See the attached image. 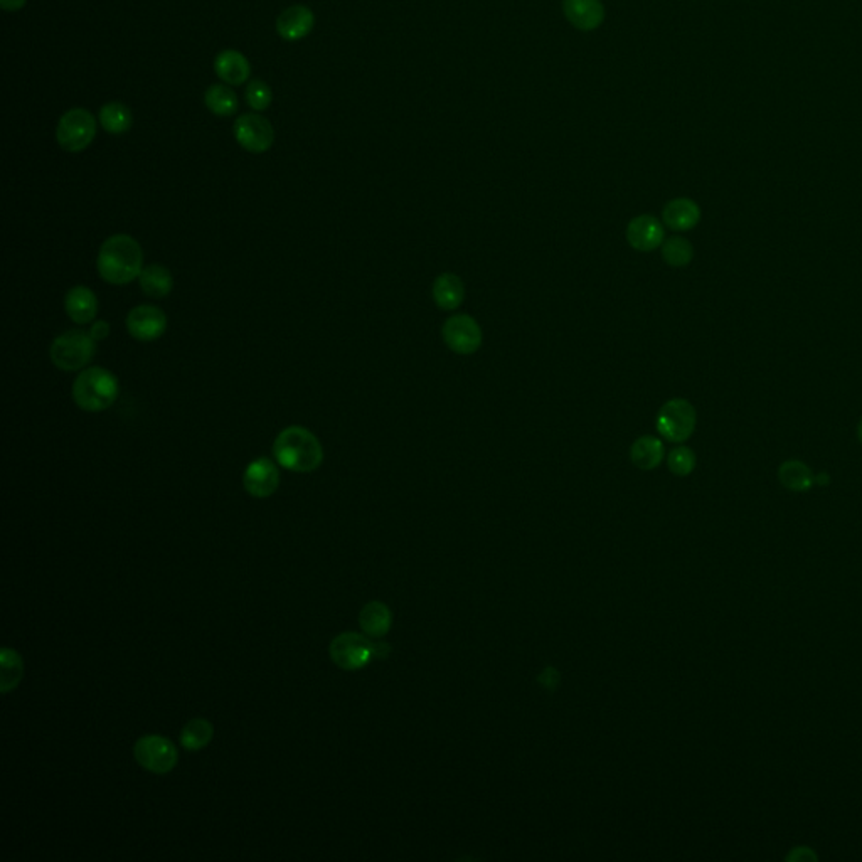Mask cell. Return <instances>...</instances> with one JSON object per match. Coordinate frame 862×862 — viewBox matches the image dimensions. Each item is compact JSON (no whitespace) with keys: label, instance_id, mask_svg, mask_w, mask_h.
Here are the masks:
<instances>
[{"label":"cell","instance_id":"6da1fadb","mask_svg":"<svg viewBox=\"0 0 862 862\" xmlns=\"http://www.w3.org/2000/svg\"><path fill=\"white\" fill-rule=\"evenodd\" d=\"M142 263L141 245L129 234L108 238L98 253L100 277L112 285H127L139 279L143 269Z\"/></svg>","mask_w":862,"mask_h":862},{"label":"cell","instance_id":"7a4b0ae2","mask_svg":"<svg viewBox=\"0 0 862 862\" xmlns=\"http://www.w3.org/2000/svg\"><path fill=\"white\" fill-rule=\"evenodd\" d=\"M273 455L283 468L299 474L314 472L324 462V448L318 438L302 426L281 431L273 445Z\"/></svg>","mask_w":862,"mask_h":862},{"label":"cell","instance_id":"3957f363","mask_svg":"<svg viewBox=\"0 0 862 862\" xmlns=\"http://www.w3.org/2000/svg\"><path fill=\"white\" fill-rule=\"evenodd\" d=\"M118 393L117 377L98 366L82 371L73 385L74 403L90 413L110 408L117 401Z\"/></svg>","mask_w":862,"mask_h":862},{"label":"cell","instance_id":"277c9868","mask_svg":"<svg viewBox=\"0 0 862 862\" xmlns=\"http://www.w3.org/2000/svg\"><path fill=\"white\" fill-rule=\"evenodd\" d=\"M698 413L684 397H674L667 401L657 415V431L671 443L688 442L696 431Z\"/></svg>","mask_w":862,"mask_h":862},{"label":"cell","instance_id":"5b68a950","mask_svg":"<svg viewBox=\"0 0 862 862\" xmlns=\"http://www.w3.org/2000/svg\"><path fill=\"white\" fill-rule=\"evenodd\" d=\"M94 338L82 332L70 330L54 338L51 346V361L61 371H80L93 359Z\"/></svg>","mask_w":862,"mask_h":862},{"label":"cell","instance_id":"8992f818","mask_svg":"<svg viewBox=\"0 0 862 862\" xmlns=\"http://www.w3.org/2000/svg\"><path fill=\"white\" fill-rule=\"evenodd\" d=\"M96 135L94 117L84 108H73L59 120L56 139L63 151L76 153L90 147Z\"/></svg>","mask_w":862,"mask_h":862},{"label":"cell","instance_id":"52a82bcc","mask_svg":"<svg viewBox=\"0 0 862 862\" xmlns=\"http://www.w3.org/2000/svg\"><path fill=\"white\" fill-rule=\"evenodd\" d=\"M133 755L142 769L155 775H165L172 771L179 761L174 743L169 738L159 734L142 736L133 746Z\"/></svg>","mask_w":862,"mask_h":862},{"label":"cell","instance_id":"ba28073f","mask_svg":"<svg viewBox=\"0 0 862 862\" xmlns=\"http://www.w3.org/2000/svg\"><path fill=\"white\" fill-rule=\"evenodd\" d=\"M328 653L334 664L344 671H358L369 664L374 659L373 641L356 632H346L338 635Z\"/></svg>","mask_w":862,"mask_h":862},{"label":"cell","instance_id":"9c48e42d","mask_svg":"<svg viewBox=\"0 0 862 862\" xmlns=\"http://www.w3.org/2000/svg\"><path fill=\"white\" fill-rule=\"evenodd\" d=\"M442 338L446 348L458 356H472L482 346V328L474 317L466 314L452 315L445 320Z\"/></svg>","mask_w":862,"mask_h":862},{"label":"cell","instance_id":"30bf717a","mask_svg":"<svg viewBox=\"0 0 862 862\" xmlns=\"http://www.w3.org/2000/svg\"><path fill=\"white\" fill-rule=\"evenodd\" d=\"M234 137L238 143L251 153L269 151L275 141V132L267 118L255 113H246L234 123Z\"/></svg>","mask_w":862,"mask_h":862},{"label":"cell","instance_id":"8fae6325","mask_svg":"<svg viewBox=\"0 0 862 862\" xmlns=\"http://www.w3.org/2000/svg\"><path fill=\"white\" fill-rule=\"evenodd\" d=\"M243 484L250 495L257 499H267L273 495L280 485V472L269 458H257L246 466Z\"/></svg>","mask_w":862,"mask_h":862},{"label":"cell","instance_id":"7c38bea8","mask_svg":"<svg viewBox=\"0 0 862 862\" xmlns=\"http://www.w3.org/2000/svg\"><path fill=\"white\" fill-rule=\"evenodd\" d=\"M127 328L133 338L141 342H152L162 336L167 328V317L161 309L152 305H141L130 310Z\"/></svg>","mask_w":862,"mask_h":862},{"label":"cell","instance_id":"4fadbf2b","mask_svg":"<svg viewBox=\"0 0 862 862\" xmlns=\"http://www.w3.org/2000/svg\"><path fill=\"white\" fill-rule=\"evenodd\" d=\"M665 240L664 222L659 221L655 216L642 214L633 218L627 226V241L629 245L642 251L649 253L661 248Z\"/></svg>","mask_w":862,"mask_h":862},{"label":"cell","instance_id":"5bb4252c","mask_svg":"<svg viewBox=\"0 0 862 862\" xmlns=\"http://www.w3.org/2000/svg\"><path fill=\"white\" fill-rule=\"evenodd\" d=\"M700 221V208L696 201L677 198L669 201L662 211V222L672 231H689Z\"/></svg>","mask_w":862,"mask_h":862},{"label":"cell","instance_id":"9a60e30c","mask_svg":"<svg viewBox=\"0 0 862 862\" xmlns=\"http://www.w3.org/2000/svg\"><path fill=\"white\" fill-rule=\"evenodd\" d=\"M314 12L305 5H291L277 21V31L285 41H300L314 29Z\"/></svg>","mask_w":862,"mask_h":862},{"label":"cell","instance_id":"2e32d148","mask_svg":"<svg viewBox=\"0 0 862 862\" xmlns=\"http://www.w3.org/2000/svg\"><path fill=\"white\" fill-rule=\"evenodd\" d=\"M563 9L568 21L582 31H593L605 17L600 0H563Z\"/></svg>","mask_w":862,"mask_h":862},{"label":"cell","instance_id":"e0dca14e","mask_svg":"<svg viewBox=\"0 0 862 862\" xmlns=\"http://www.w3.org/2000/svg\"><path fill=\"white\" fill-rule=\"evenodd\" d=\"M66 314L76 324H90L98 314V300L93 291L88 287H73L64 299Z\"/></svg>","mask_w":862,"mask_h":862},{"label":"cell","instance_id":"ac0fdd59","mask_svg":"<svg viewBox=\"0 0 862 862\" xmlns=\"http://www.w3.org/2000/svg\"><path fill=\"white\" fill-rule=\"evenodd\" d=\"M433 300L442 310H456L465 300V285L455 273H442L433 281Z\"/></svg>","mask_w":862,"mask_h":862},{"label":"cell","instance_id":"d6986e66","mask_svg":"<svg viewBox=\"0 0 862 862\" xmlns=\"http://www.w3.org/2000/svg\"><path fill=\"white\" fill-rule=\"evenodd\" d=\"M665 448L661 438L652 435H643L637 438L630 448V458L633 465L641 470H653L664 462Z\"/></svg>","mask_w":862,"mask_h":862},{"label":"cell","instance_id":"ffe728a7","mask_svg":"<svg viewBox=\"0 0 862 862\" xmlns=\"http://www.w3.org/2000/svg\"><path fill=\"white\" fill-rule=\"evenodd\" d=\"M214 71L222 82L238 86L250 78L251 68H250L248 59L241 53L228 49V51H222L214 61Z\"/></svg>","mask_w":862,"mask_h":862},{"label":"cell","instance_id":"44dd1931","mask_svg":"<svg viewBox=\"0 0 862 862\" xmlns=\"http://www.w3.org/2000/svg\"><path fill=\"white\" fill-rule=\"evenodd\" d=\"M393 615L391 610L381 602H371L364 606L359 613V625L362 632L371 639H381L391 629Z\"/></svg>","mask_w":862,"mask_h":862},{"label":"cell","instance_id":"7402d4cb","mask_svg":"<svg viewBox=\"0 0 862 862\" xmlns=\"http://www.w3.org/2000/svg\"><path fill=\"white\" fill-rule=\"evenodd\" d=\"M812 468L802 460H787L779 468L781 485L790 492H808L816 484Z\"/></svg>","mask_w":862,"mask_h":862},{"label":"cell","instance_id":"603a6c76","mask_svg":"<svg viewBox=\"0 0 862 862\" xmlns=\"http://www.w3.org/2000/svg\"><path fill=\"white\" fill-rule=\"evenodd\" d=\"M139 279H141L142 290L151 299H163L172 291V287H174L172 273L162 265L145 267L142 269Z\"/></svg>","mask_w":862,"mask_h":862},{"label":"cell","instance_id":"cb8c5ba5","mask_svg":"<svg viewBox=\"0 0 862 862\" xmlns=\"http://www.w3.org/2000/svg\"><path fill=\"white\" fill-rule=\"evenodd\" d=\"M204 102H206V106L210 108L211 113H214L218 117H231L238 112V106H240L238 96L226 84H212V86H210L208 92L204 94Z\"/></svg>","mask_w":862,"mask_h":862},{"label":"cell","instance_id":"d4e9b609","mask_svg":"<svg viewBox=\"0 0 862 862\" xmlns=\"http://www.w3.org/2000/svg\"><path fill=\"white\" fill-rule=\"evenodd\" d=\"M100 123L108 133L120 135L132 129L133 117L129 106L120 102H112L100 110Z\"/></svg>","mask_w":862,"mask_h":862},{"label":"cell","instance_id":"484cf974","mask_svg":"<svg viewBox=\"0 0 862 862\" xmlns=\"http://www.w3.org/2000/svg\"><path fill=\"white\" fill-rule=\"evenodd\" d=\"M212 736H214L212 724L208 720L196 718V720H191L182 728L179 740L187 751H199L210 745Z\"/></svg>","mask_w":862,"mask_h":862},{"label":"cell","instance_id":"4316f807","mask_svg":"<svg viewBox=\"0 0 862 862\" xmlns=\"http://www.w3.org/2000/svg\"><path fill=\"white\" fill-rule=\"evenodd\" d=\"M0 667H2V676H0V691L2 694H7L19 686V682L24 677V662L21 655L12 651V649H2L0 652Z\"/></svg>","mask_w":862,"mask_h":862},{"label":"cell","instance_id":"83f0119b","mask_svg":"<svg viewBox=\"0 0 862 862\" xmlns=\"http://www.w3.org/2000/svg\"><path fill=\"white\" fill-rule=\"evenodd\" d=\"M661 251H662L665 263L674 269L688 267L694 258V246L682 236H671L664 240Z\"/></svg>","mask_w":862,"mask_h":862},{"label":"cell","instance_id":"f1b7e54d","mask_svg":"<svg viewBox=\"0 0 862 862\" xmlns=\"http://www.w3.org/2000/svg\"><path fill=\"white\" fill-rule=\"evenodd\" d=\"M696 454L692 452V448L689 446H676L674 450H671L669 455H667V465H669V470L677 475V477H688L694 468H696Z\"/></svg>","mask_w":862,"mask_h":862},{"label":"cell","instance_id":"f546056e","mask_svg":"<svg viewBox=\"0 0 862 862\" xmlns=\"http://www.w3.org/2000/svg\"><path fill=\"white\" fill-rule=\"evenodd\" d=\"M273 96L269 84L261 80H253L246 88V102L257 112H263L269 108Z\"/></svg>","mask_w":862,"mask_h":862},{"label":"cell","instance_id":"4dcf8cb0","mask_svg":"<svg viewBox=\"0 0 862 862\" xmlns=\"http://www.w3.org/2000/svg\"><path fill=\"white\" fill-rule=\"evenodd\" d=\"M785 859L789 862H816L818 857H817L814 849L805 847V846H798V847H793L792 851L787 854Z\"/></svg>","mask_w":862,"mask_h":862},{"label":"cell","instance_id":"1f68e13d","mask_svg":"<svg viewBox=\"0 0 862 862\" xmlns=\"http://www.w3.org/2000/svg\"><path fill=\"white\" fill-rule=\"evenodd\" d=\"M539 682H541L544 688L554 689L556 688V684L560 682V674H558L554 669L549 667V669L541 672Z\"/></svg>","mask_w":862,"mask_h":862},{"label":"cell","instance_id":"d6a6232c","mask_svg":"<svg viewBox=\"0 0 862 862\" xmlns=\"http://www.w3.org/2000/svg\"><path fill=\"white\" fill-rule=\"evenodd\" d=\"M90 336L94 338V342L103 340V338L110 336V326L106 324L105 320H98V322H94L93 327L90 328Z\"/></svg>","mask_w":862,"mask_h":862},{"label":"cell","instance_id":"836d02e7","mask_svg":"<svg viewBox=\"0 0 862 862\" xmlns=\"http://www.w3.org/2000/svg\"><path fill=\"white\" fill-rule=\"evenodd\" d=\"M374 659H386L391 652V645L386 642H373Z\"/></svg>","mask_w":862,"mask_h":862},{"label":"cell","instance_id":"e575fe53","mask_svg":"<svg viewBox=\"0 0 862 862\" xmlns=\"http://www.w3.org/2000/svg\"><path fill=\"white\" fill-rule=\"evenodd\" d=\"M25 2L27 0H0V5L5 11H19L25 5Z\"/></svg>","mask_w":862,"mask_h":862},{"label":"cell","instance_id":"d590c367","mask_svg":"<svg viewBox=\"0 0 862 862\" xmlns=\"http://www.w3.org/2000/svg\"><path fill=\"white\" fill-rule=\"evenodd\" d=\"M857 438H859L862 445V420L859 421V426H857Z\"/></svg>","mask_w":862,"mask_h":862}]
</instances>
